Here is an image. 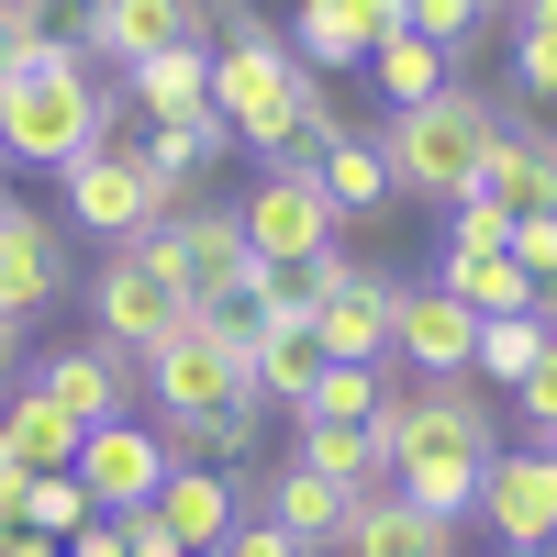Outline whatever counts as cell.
I'll return each mask as SVG.
<instances>
[{
    "label": "cell",
    "instance_id": "obj_1",
    "mask_svg": "<svg viewBox=\"0 0 557 557\" xmlns=\"http://www.w3.org/2000/svg\"><path fill=\"white\" fill-rule=\"evenodd\" d=\"M101 134H112V101H101V78H89V57L67 34L34 45V57L0 78V157L12 168H78Z\"/></svg>",
    "mask_w": 557,
    "mask_h": 557
},
{
    "label": "cell",
    "instance_id": "obj_2",
    "mask_svg": "<svg viewBox=\"0 0 557 557\" xmlns=\"http://www.w3.org/2000/svg\"><path fill=\"white\" fill-rule=\"evenodd\" d=\"M491 134H502V101L491 89H435L424 112H380V168L401 201H469L480 168H491Z\"/></svg>",
    "mask_w": 557,
    "mask_h": 557
},
{
    "label": "cell",
    "instance_id": "obj_3",
    "mask_svg": "<svg viewBox=\"0 0 557 557\" xmlns=\"http://www.w3.org/2000/svg\"><path fill=\"white\" fill-rule=\"evenodd\" d=\"M246 346H257V312L235 301V312H190V323H178V335H168L157 357H134V368H146L157 424H190V412L257 401V368H246Z\"/></svg>",
    "mask_w": 557,
    "mask_h": 557
},
{
    "label": "cell",
    "instance_id": "obj_4",
    "mask_svg": "<svg viewBox=\"0 0 557 557\" xmlns=\"http://www.w3.org/2000/svg\"><path fill=\"white\" fill-rule=\"evenodd\" d=\"M123 246H146V257L178 278V301H190V312H235V301H246V278H257L246 223L223 212V201H178L168 223H146V235H123Z\"/></svg>",
    "mask_w": 557,
    "mask_h": 557
},
{
    "label": "cell",
    "instance_id": "obj_5",
    "mask_svg": "<svg viewBox=\"0 0 557 557\" xmlns=\"http://www.w3.org/2000/svg\"><path fill=\"white\" fill-rule=\"evenodd\" d=\"M246 257L257 268H312V257H346V212L323 201V168H268L246 190Z\"/></svg>",
    "mask_w": 557,
    "mask_h": 557
},
{
    "label": "cell",
    "instance_id": "obj_6",
    "mask_svg": "<svg viewBox=\"0 0 557 557\" xmlns=\"http://www.w3.org/2000/svg\"><path fill=\"white\" fill-rule=\"evenodd\" d=\"M57 190H67V223H78V235H112V246L178 212V190H157V168L134 157V134H101L78 168H57Z\"/></svg>",
    "mask_w": 557,
    "mask_h": 557
},
{
    "label": "cell",
    "instance_id": "obj_7",
    "mask_svg": "<svg viewBox=\"0 0 557 557\" xmlns=\"http://www.w3.org/2000/svg\"><path fill=\"white\" fill-rule=\"evenodd\" d=\"M178 323H190V301H178V278H168L146 246H112L101 268H89V335H101V346L157 357Z\"/></svg>",
    "mask_w": 557,
    "mask_h": 557
},
{
    "label": "cell",
    "instance_id": "obj_8",
    "mask_svg": "<svg viewBox=\"0 0 557 557\" xmlns=\"http://www.w3.org/2000/svg\"><path fill=\"white\" fill-rule=\"evenodd\" d=\"M391 290H401V278H391V268H357V257H312V268H301L312 335L335 346V357H357V368L391 357Z\"/></svg>",
    "mask_w": 557,
    "mask_h": 557
},
{
    "label": "cell",
    "instance_id": "obj_9",
    "mask_svg": "<svg viewBox=\"0 0 557 557\" xmlns=\"http://www.w3.org/2000/svg\"><path fill=\"white\" fill-rule=\"evenodd\" d=\"M67 469H78V491H89V513H146L157 480L178 469V457H168V435L146 424V412H112V424H89V435H78Z\"/></svg>",
    "mask_w": 557,
    "mask_h": 557
},
{
    "label": "cell",
    "instance_id": "obj_10",
    "mask_svg": "<svg viewBox=\"0 0 557 557\" xmlns=\"http://www.w3.org/2000/svg\"><path fill=\"white\" fill-rule=\"evenodd\" d=\"M469 524H491L502 557H546V546H557V457H546V446H502L491 469H480Z\"/></svg>",
    "mask_w": 557,
    "mask_h": 557
},
{
    "label": "cell",
    "instance_id": "obj_11",
    "mask_svg": "<svg viewBox=\"0 0 557 557\" xmlns=\"http://www.w3.org/2000/svg\"><path fill=\"white\" fill-rule=\"evenodd\" d=\"M469 346H480V312L446 290V278H401L391 290V368H469Z\"/></svg>",
    "mask_w": 557,
    "mask_h": 557
},
{
    "label": "cell",
    "instance_id": "obj_12",
    "mask_svg": "<svg viewBox=\"0 0 557 557\" xmlns=\"http://www.w3.org/2000/svg\"><path fill=\"white\" fill-rule=\"evenodd\" d=\"M34 391H45V401H57L67 424L89 435V424H112V412H134L146 368H134L123 346H101V335H89V346H57V357H45V368H34Z\"/></svg>",
    "mask_w": 557,
    "mask_h": 557
},
{
    "label": "cell",
    "instance_id": "obj_13",
    "mask_svg": "<svg viewBox=\"0 0 557 557\" xmlns=\"http://www.w3.org/2000/svg\"><path fill=\"white\" fill-rule=\"evenodd\" d=\"M57 290H67V246H57V223H45L34 201H0V323L23 335V323L57 301Z\"/></svg>",
    "mask_w": 557,
    "mask_h": 557
},
{
    "label": "cell",
    "instance_id": "obj_14",
    "mask_svg": "<svg viewBox=\"0 0 557 557\" xmlns=\"http://www.w3.org/2000/svg\"><path fill=\"white\" fill-rule=\"evenodd\" d=\"M380 34H401V0H301V12H290V57L312 78H335V67L380 57Z\"/></svg>",
    "mask_w": 557,
    "mask_h": 557
},
{
    "label": "cell",
    "instance_id": "obj_15",
    "mask_svg": "<svg viewBox=\"0 0 557 557\" xmlns=\"http://www.w3.org/2000/svg\"><path fill=\"white\" fill-rule=\"evenodd\" d=\"M257 513H268L278 535H301L312 557H335V535H346V513H357V491L290 457V469H268V480H257Z\"/></svg>",
    "mask_w": 557,
    "mask_h": 557
},
{
    "label": "cell",
    "instance_id": "obj_16",
    "mask_svg": "<svg viewBox=\"0 0 557 557\" xmlns=\"http://www.w3.org/2000/svg\"><path fill=\"white\" fill-rule=\"evenodd\" d=\"M246 368H257V401H312V380L335 368V346L312 335V312H257V346H246Z\"/></svg>",
    "mask_w": 557,
    "mask_h": 557
},
{
    "label": "cell",
    "instance_id": "obj_17",
    "mask_svg": "<svg viewBox=\"0 0 557 557\" xmlns=\"http://www.w3.org/2000/svg\"><path fill=\"white\" fill-rule=\"evenodd\" d=\"M480 190H491V201H513V212H557V123H524V112H502Z\"/></svg>",
    "mask_w": 557,
    "mask_h": 557
},
{
    "label": "cell",
    "instance_id": "obj_18",
    "mask_svg": "<svg viewBox=\"0 0 557 557\" xmlns=\"http://www.w3.org/2000/svg\"><path fill=\"white\" fill-rule=\"evenodd\" d=\"M146 513H157V535H168V546L212 557L223 535H235V480H223V469H168Z\"/></svg>",
    "mask_w": 557,
    "mask_h": 557
},
{
    "label": "cell",
    "instance_id": "obj_19",
    "mask_svg": "<svg viewBox=\"0 0 557 557\" xmlns=\"http://www.w3.org/2000/svg\"><path fill=\"white\" fill-rule=\"evenodd\" d=\"M335 557H457V524L412 513L401 491H368L357 513H346V535H335Z\"/></svg>",
    "mask_w": 557,
    "mask_h": 557
},
{
    "label": "cell",
    "instance_id": "obj_20",
    "mask_svg": "<svg viewBox=\"0 0 557 557\" xmlns=\"http://www.w3.org/2000/svg\"><path fill=\"white\" fill-rule=\"evenodd\" d=\"M134 112H157V123H190L212 112V45H157V57H134Z\"/></svg>",
    "mask_w": 557,
    "mask_h": 557
},
{
    "label": "cell",
    "instance_id": "obj_21",
    "mask_svg": "<svg viewBox=\"0 0 557 557\" xmlns=\"http://www.w3.org/2000/svg\"><path fill=\"white\" fill-rule=\"evenodd\" d=\"M0 446H12L23 469L45 480V469H67V457H78V424H67V412L45 401L34 380H12V391H0Z\"/></svg>",
    "mask_w": 557,
    "mask_h": 557
},
{
    "label": "cell",
    "instance_id": "obj_22",
    "mask_svg": "<svg viewBox=\"0 0 557 557\" xmlns=\"http://www.w3.org/2000/svg\"><path fill=\"white\" fill-rule=\"evenodd\" d=\"M257 412L268 401H223V412H190V424H157L178 469H246L257 457Z\"/></svg>",
    "mask_w": 557,
    "mask_h": 557
},
{
    "label": "cell",
    "instance_id": "obj_23",
    "mask_svg": "<svg viewBox=\"0 0 557 557\" xmlns=\"http://www.w3.org/2000/svg\"><path fill=\"white\" fill-rule=\"evenodd\" d=\"M368 78H380V101H391V112H424L435 89H457V57H446V45H424V34H380Z\"/></svg>",
    "mask_w": 557,
    "mask_h": 557
},
{
    "label": "cell",
    "instance_id": "obj_24",
    "mask_svg": "<svg viewBox=\"0 0 557 557\" xmlns=\"http://www.w3.org/2000/svg\"><path fill=\"white\" fill-rule=\"evenodd\" d=\"M435 278H446V290L469 301L480 323H491V312H535V278L502 257V246H446V268H435Z\"/></svg>",
    "mask_w": 557,
    "mask_h": 557
},
{
    "label": "cell",
    "instance_id": "obj_25",
    "mask_svg": "<svg viewBox=\"0 0 557 557\" xmlns=\"http://www.w3.org/2000/svg\"><path fill=\"white\" fill-rule=\"evenodd\" d=\"M223 146H235V134H223L212 112H190V123H146V134H134V157H146L157 190H178V201H190V178H201Z\"/></svg>",
    "mask_w": 557,
    "mask_h": 557
},
{
    "label": "cell",
    "instance_id": "obj_26",
    "mask_svg": "<svg viewBox=\"0 0 557 557\" xmlns=\"http://www.w3.org/2000/svg\"><path fill=\"white\" fill-rule=\"evenodd\" d=\"M312 168H323V201H335L346 223H357V212H391V201H401V190H391V168H380V146H368V134H335V146H323Z\"/></svg>",
    "mask_w": 557,
    "mask_h": 557
},
{
    "label": "cell",
    "instance_id": "obj_27",
    "mask_svg": "<svg viewBox=\"0 0 557 557\" xmlns=\"http://www.w3.org/2000/svg\"><path fill=\"white\" fill-rule=\"evenodd\" d=\"M290 457H301V469H323V480H346L357 502H368V491H391L380 435H368V424H301V446H290Z\"/></svg>",
    "mask_w": 557,
    "mask_h": 557
},
{
    "label": "cell",
    "instance_id": "obj_28",
    "mask_svg": "<svg viewBox=\"0 0 557 557\" xmlns=\"http://www.w3.org/2000/svg\"><path fill=\"white\" fill-rule=\"evenodd\" d=\"M535 357H546V312H491V323H480V346H469V380H480V391H491V380L513 391Z\"/></svg>",
    "mask_w": 557,
    "mask_h": 557
},
{
    "label": "cell",
    "instance_id": "obj_29",
    "mask_svg": "<svg viewBox=\"0 0 557 557\" xmlns=\"http://www.w3.org/2000/svg\"><path fill=\"white\" fill-rule=\"evenodd\" d=\"M380 391H391V357L380 368H357V357H335L312 380V401H301V424H368V412H380Z\"/></svg>",
    "mask_w": 557,
    "mask_h": 557
},
{
    "label": "cell",
    "instance_id": "obj_30",
    "mask_svg": "<svg viewBox=\"0 0 557 557\" xmlns=\"http://www.w3.org/2000/svg\"><path fill=\"white\" fill-rule=\"evenodd\" d=\"M12 524H34V535H57V546H67V535L89 524V491H78V469H45V480L12 502Z\"/></svg>",
    "mask_w": 557,
    "mask_h": 557
},
{
    "label": "cell",
    "instance_id": "obj_31",
    "mask_svg": "<svg viewBox=\"0 0 557 557\" xmlns=\"http://www.w3.org/2000/svg\"><path fill=\"white\" fill-rule=\"evenodd\" d=\"M491 12H480V0H401V34H424V45H446V57H457V45H469Z\"/></svg>",
    "mask_w": 557,
    "mask_h": 557
},
{
    "label": "cell",
    "instance_id": "obj_32",
    "mask_svg": "<svg viewBox=\"0 0 557 557\" xmlns=\"http://www.w3.org/2000/svg\"><path fill=\"white\" fill-rule=\"evenodd\" d=\"M34 45H57V0H0V78H12Z\"/></svg>",
    "mask_w": 557,
    "mask_h": 557
},
{
    "label": "cell",
    "instance_id": "obj_33",
    "mask_svg": "<svg viewBox=\"0 0 557 557\" xmlns=\"http://www.w3.org/2000/svg\"><path fill=\"white\" fill-rule=\"evenodd\" d=\"M446 235H457V246H502V257H513V201H491V190L446 201Z\"/></svg>",
    "mask_w": 557,
    "mask_h": 557
},
{
    "label": "cell",
    "instance_id": "obj_34",
    "mask_svg": "<svg viewBox=\"0 0 557 557\" xmlns=\"http://www.w3.org/2000/svg\"><path fill=\"white\" fill-rule=\"evenodd\" d=\"M513 268L535 278V301L557 290V212H513Z\"/></svg>",
    "mask_w": 557,
    "mask_h": 557
},
{
    "label": "cell",
    "instance_id": "obj_35",
    "mask_svg": "<svg viewBox=\"0 0 557 557\" xmlns=\"http://www.w3.org/2000/svg\"><path fill=\"white\" fill-rule=\"evenodd\" d=\"M513 89H524V101H546V112H557V34H535V23L513 34Z\"/></svg>",
    "mask_w": 557,
    "mask_h": 557
},
{
    "label": "cell",
    "instance_id": "obj_36",
    "mask_svg": "<svg viewBox=\"0 0 557 557\" xmlns=\"http://www.w3.org/2000/svg\"><path fill=\"white\" fill-rule=\"evenodd\" d=\"M513 412H524V446H546V435H557V357H535L524 380H513Z\"/></svg>",
    "mask_w": 557,
    "mask_h": 557
},
{
    "label": "cell",
    "instance_id": "obj_37",
    "mask_svg": "<svg viewBox=\"0 0 557 557\" xmlns=\"http://www.w3.org/2000/svg\"><path fill=\"white\" fill-rule=\"evenodd\" d=\"M212 557H312V546H301V535H278V524L257 513V502H235V535H223Z\"/></svg>",
    "mask_w": 557,
    "mask_h": 557
},
{
    "label": "cell",
    "instance_id": "obj_38",
    "mask_svg": "<svg viewBox=\"0 0 557 557\" xmlns=\"http://www.w3.org/2000/svg\"><path fill=\"white\" fill-rule=\"evenodd\" d=\"M67 557H123V524H112V513H89V524L67 535Z\"/></svg>",
    "mask_w": 557,
    "mask_h": 557
},
{
    "label": "cell",
    "instance_id": "obj_39",
    "mask_svg": "<svg viewBox=\"0 0 557 557\" xmlns=\"http://www.w3.org/2000/svg\"><path fill=\"white\" fill-rule=\"evenodd\" d=\"M0 557H67L57 535H34V524H12V535H0Z\"/></svg>",
    "mask_w": 557,
    "mask_h": 557
},
{
    "label": "cell",
    "instance_id": "obj_40",
    "mask_svg": "<svg viewBox=\"0 0 557 557\" xmlns=\"http://www.w3.org/2000/svg\"><path fill=\"white\" fill-rule=\"evenodd\" d=\"M23 491H34V469H23V457H12V446H0V513H12V502H23Z\"/></svg>",
    "mask_w": 557,
    "mask_h": 557
},
{
    "label": "cell",
    "instance_id": "obj_41",
    "mask_svg": "<svg viewBox=\"0 0 557 557\" xmlns=\"http://www.w3.org/2000/svg\"><path fill=\"white\" fill-rule=\"evenodd\" d=\"M513 23H535V34H557V0H513Z\"/></svg>",
    "mask_w": 557,
    "mask_h": 557
},
{
    "label": "cell",
    "instance_id": "obj_42",
    "mask_svg": "<svg viewBox=\"0 0 557 557\" xmlns=\"http://www.w3.org/2000/svg\"><path fill=\"white\" fill-rule=\"evenodd\" d=\"M535 312H546V357H557V290H546V301H535Z\"/></svg>",
    "mask_w": 557,
    "mask_h": 557
},
{
    "label": "cell",
    "instance_id": "obj_43",
    "mask_svg": "<svg viewBox=\"0 0 557 557\" xmlns=\"http://www.w3.org/2000/svg\"><path fill=\"white\" fill-rule=\"evenodd\" d=\"M12 346H23V335H12V323H0V368H12Z\"/></svg>",
    "mask_w": 557,
    "mask_h": 557
},
{
    "label": "cell",
    "instance_id": "obj_44",
    "mask_svg": "<svg viewBox=\"0 0 557 557\" xmlns=\"http://www.w3.org/2000/svg\"><path fill=\"white\" fill-rule=\"evenodd\" d=\"M480 12H513V0H480Z\"/></svg>",
    "mask_w": 557,
    "mask_h": 557
},
{
    "label": "cell",
    "instance_id": "obj_45",
    "mask_svg": "<svg viewBox=\"0 0 557 557\" xmlns=\"http://www.w3.org/2000/svg\"><path fill=\"white\" fill-rule=\"evenodd\" d=\"M0 535H12V513H0Z\"/></svg>",
    "mask_w": 557,
    "mask_h": 557
},
{
    "label": "cell",
    "instance_id": "obj_46",
    "mask_svg": "<svg viewBox=\"0 0 557 557\" xmlns=\"http://www.w3.org/2000/svg\"><path fill=\"white\" fill-rule=\"evenodd\" d=\"M546 457H557V435H546Z\"/></svg>",
    "mask_w": 557,
    "mask_h": 557
},
{
    "label": "cell",
    "instance_id": "obj_47",
    "mask_svg": "<svg viewBox=\"0 0 557 557\" xmlns=\"http://www.w3.org/2000/svg\"><path fill=\"white\" fill-rule=\"evenodd\" d=\"M0 168H12V157H0Z\"/></svg>",
    "mask_w": 557,
    "mask_h": 557
},
{
    "label": "cell",
    "instance_id": "obj_48",
    "mask_svg": "<svg viewBox=\"0 0 557 557\" xmlns=\"http://www.w3.org/2000/svg\"><path fill=\"white\" fill-rule=\"evenodd\" d=\"M0 391H12V380H0Z\"/></svg>",
    "mask_w": 557,
    "mask_h": 557
}]
</instances>
